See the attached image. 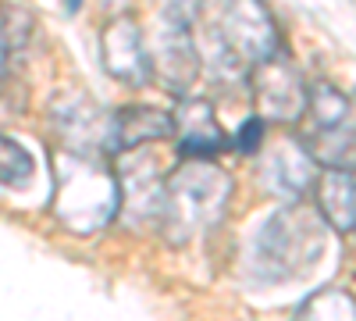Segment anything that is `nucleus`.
Wrapping results in <instances>:
<instances>
[{
    "instance_id": "12",
    "label": "nucleus",
    "mask_w": 356,
    "mask_h": 321,
    "mask_svg": "<svg viewBox=\"0 0 356 321\" xmlns=\"http://www.w3.org/2000/svg\"><path fill=\"white\" fill-rule=\"evenodd\" d=\"M292 321H356V300L346 289H321V293L307 297L300 311L292 314Z\"/></svg>"
},
{
    "instance_id": "6",
    "label": "nucleus",
    "mask_w": 356,
    "mask_h": 321,
    "mask_svg": "<svg viewBox=\"0 0 356 321\" xmlns=\"http://www.w3.org/2000/svg\"><path fill=\"white\" fill-rule=\"evenodd\" d=\"M100 50H104V68L114 79L129 86H143L154 79V57L146 50L143 29L132 18H114L100 36Z\"/></svg>"
},
{
    "instance_id": "3",
    "label": "nucleus",
    "mask_w": 356,
    "mask_h": 321,
    "mask_svg": "<svg viewBox=\"0 0 356 321\" xmlns=\"http://www.w3.org/2000/svg\"><path fill=\"white\" fill-rule=\"evenodd\" d=\"M228 196H232V179L221 168L207 161L182 164L164 189L168 232H175V240H189L193 232L211 228L214 221H221Z\"/></svg>"
},
{
    "instance_id": "1",
    "label": "nucleus",
    "mask_w": 356,
    "mask_h": 321,
    "mask_svg": "<svg viewBox=\"0 0 356 321\" xmlns=\"http://www.w3.org/2000/svg\"><path fill=\"white\" fill-rule=\"evenodd\" d=\"M324 246H328V225L307 203L292 200L275 214H267L260 228L253 232V250H250V272L260 282H289L307 275Z\"/></svg>"
},
{
    "instance_id": "14",
    "label": "nucleus",
    "mask_w": 356,
    "mask_h": 321,
    "mask_svg": "<svg viewBox=\"0 0 356 321\" xmlns=\"http://www.w3.org/2000/svg\"><path fill=\"white\" fill-rule=\"evenodd\" d=\"M260 139H264V122L253 114V118L243 122L239 136H235V147H239L243 154H257V150H260Z\"/></svg>"
},
{
    "instance_id": "11",
    "label": "nucleus",
    "mask_w": 356,
    "mask_h": 321,
    "mask_svg": "<svg viewBox=\"0 0 356 321\" xmlns=\"http://www.w3.org/2000/svg\"><path fill=\"white\" fill-rule=\"evenodd\" d=\"M303 118L314 122V132L349 129V100L342 97V90H335V86H314Z\"/></svg>"
},
{
    "instance_id": "2",
    "label": "nucleus",
    "mask_w": 356,
    "mask_h": 321,
    "mask_svg": "<svg viewBox=\"0 0 356 321\" xmlns=\"http://www.w3.org/2000/svg\"><path fill=\"white\" fill-rule=\"evenodd\" d=\"M57 168V218L79 236L100 232L122 211V186L118 171L107 168L97 154L61 150L54 161Z\"/></svg>"
},
{
    "instance_id": "9",
    "label": "nucleus",
    "mask_w": 356,
    "mask_h": 321,
    "mask_svg": "<svg viewBox=\"0 0 356 321\" xmlns=\"http://www.w3.org/2000/svg\"><path fill=\"white\" fill-rule=\"evenodd\" d=\"M314 196H317V214L321 221L335 228V232H353L356 228V182L349 171L339 168H324L314 182Z\"/></svg>"
},
{
    "instance_id": "8",
    "label": "nucleus",
    "mask_w": 356,
    "mask_h": 321,
    "mask_svg": "<svg viewBox=\"0 0 356 321\" xmlns=\"http://www.w3.org/2000/svg\"><path fill=\"white\" fill-rule=\"evenodd\" d=\"M175 118V132H178V147L182 154H196V157H207V154H218L228 147V136L221 132L218 118H214V107L207 100H182L178 104V114Z\"/></svg>"
},
{
    "instance_id": "10",
    "label": "nucleus",
    "mask_w": 356,
    "mask_h": 321,
    "mask_svg": "<svg viewBox=\"0 0 356 321\" xmlns=\"http://www.w3.org/2000/svg\"><path fill=\"white\" fill-rule=\"evenodd\" d=\"M175 132V118L157 107H122L114 114V150L129 154L139 150L143 143H154Z\"/></svg>"
},
{
    "instance_id": "7",
    "label": "nucleus",
    "mask_w": 356,
    "mask_h": 321,
    "mask_svg": "<svg viewBox=\"0 0 356 321\" xmlns=\"http://www.w3.org/2000/svg\"><path fill=\"white\" fill-rule=\"evenodd\" d=\"M264 182L278 196L300 200L317 182V161L307 154L300 139H285L264 157Z\"/></svg>"
},
{
    "instance_id": "5",
    "label": "nucleus",
    "mask_w": 356,
    "mask_h": 321,
    "mask_svg": "<svg viewBox=\"0 0 356 321\" xmlns=\"http://www.w3.org/2000/svg\"><path fill=\"white\" fill-rule=\"evenodd\" d=\"M253 100L260 122H300L307 114L310 90L292 61L278 50L253 68Z\"/></svg>"
},
{
    "instance_id": "4",
    "label": "nucleus",
    "mask_w": 356,
    "mask_h": 321,
    "mask_svg": "<svg viewBox=\"0 0 356 321\" xmlns=\"http://www.w3.org/2000/svg\"><path fill=\"white\" fill-rule=\"evenodd\" d=\"M196 8L175 4L157 15V57L154 65H164L168 72V93L186 100V90L193 86L200 72V54H196V36H193Z\"/></svg>"
},
{
    "instance_id": "15",
    "label": "nucleus",
    "mask_w": 356,
    "mask_h": 321,
    "mask_svg": "<svg viewBox=\"0 0 356 321\" xmlns=\"http://www.w3.org/2000/svg\"><path fill=\"white\" fill-rule=\"evenodd\" d=\"M4 68H8V36L0 29V79H4Z\"/></svg>"
},
{
    "instance_id": "13",
    "label": "nucleus",
    "mask_w": 356,
    "mask_h": 321,
    "mask_svg": "<svg viewBox=\"0 0 356 321\" xmlns=\"http://www.w3.org/2000/svg\"><path fill=\"white\" fill-rule=\"evenodd\" d=\"M36 179V161L15 136H0V186L8 189H29Z\"/></svg>"
}]
</instances>
